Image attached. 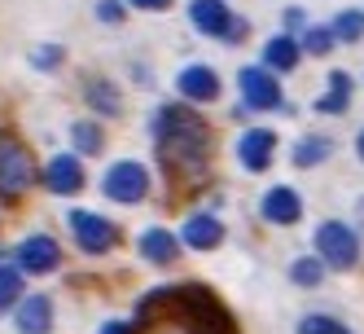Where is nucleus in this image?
Listing matches in <instances>:
<instances>
[{
  "label": "nucleus",
  "instance_id": "nucleus-1",
  "mask_svg": "<svg viewBox=\"0 0 364 334\" xmlns=\"http://www.w3.org/2000/svg\"><path fill=\"white\" fill-rule=\"evenodd\" d=\"M145 334H232L224 308L202 286H159L136 308Z\"/></svg>",
  "mask_w": 364,
  "mask_h": 334
},
{
  "label": "nucleus",
  "instance_id": "nucleus-2",
  "mask_svg": "<svg viewBox=\"0 0 364 334\" xmlns=\"http://www.w3.org/2000/svg\"><path fill=\"white\" fill-rule=\"evenodd\" d=\"M154 141H159V154L171 176H202L206 154H211V137H206V123L185 110V106H163L154 115Z\"/></svg>",
  "mask_w": 364,
  "mask_h": 334
},
{
  "label": "nucleus",
  "instance_id": "nucleus-3",
  "mask_svg": "<svg viewBox=\"0 0 364 334\" xmlns=\"http://www.w3.org/2000/svg\"><path fill=\"white\" fill-rule=\"evenodd\" d=\"M36 185V163H31V154L22 150L18 141L9 137H0V194H22V189H31Z\"/></svg>",
  "mask_w": 364,
  "mask_h": 334
},
{
  "label": "nucleus",
  "instance_id": "nucleus-4",
  "mask_svg": "<svg viewBox=\"0 0 364 334\" xmlns=\"http://www.w3.org/2000/svg\"><path fill=\"white\" fill-rule=\"evenodd\" d=\"M189 18H193V27H198L202 36H220V40H242V36H246V22L232 18L224 0H193V5H189Z\"/></svg>",
  "mask_w": 364,
  "mask_h": 334
},
{
  "label": "nucleus",
  "instance_id": "nucleus-5",
  "mask_svg": "<svg viewBox=\"0 0 364 334\" xmlns=\"http://www.w3.org/2000/svg\"><path fill=\"white\" fill-rule=\"evenodd\" d=\"M316 251H321V260L329 268H351L355 264V255H360V242L347 224H338V220H325L316 229Z\"/></svg>",
  "mask_w": 364,
  "mask_h": 334
},
{
  "label": "nucleus",
  "instance_id": "nucleus-6",
  "mask_svg": "<svg viewBox=\"0 0 364 334\" xmlns=\"http://www.w3.org/2000/svg\"><path fill=\"white\" fill-rule=\"evenodd\" d=\"M101 189H106L114 202H141L149 194V176H145L141 163H114L106 172V185H101Z\"/></svg>",
  "mask_w": 364,
  "mask_h": 334
},
{
  "label": "nucleus",
  "instance_id": "nucleus-7",
  "mask_svg": "<svg viewBox=\"0 0 364 334\" xmlns=\"http://www.w3.org/2000/svg\"><path fill=\"white\" fill-rule=\"evenodd\" d=\"M70 229H75V242H80L88 255H106L114 246V224L110 220H101L92 212H70Z\"/></svg>",
  "mask_w": 364,
  "mask_h": 334
},
{
  "label": "nucleus",
  "instance_id": "nucleus-8",
  "mask_svg": "<svg viewBox=\"0 0 364 334\" xmlns=\"http://www.w3.org/2000/svg\"><path fill=\"white\" fill-rule=\"evenodd\" d=\"M242 101L250 110H272V106H281V84L272 80L268 71H259V66H250V71H242Z\"/></svg>",
  "mask_w": 364,
  "mask_h": 334
},
{
  "label": "nucleus",
  "instance_id": "nucleus-9",
  "mask_svg": "<svg viewBox=\"0 0 364 334\" xmlns=\"http://www.w3.org/2000/svg\"><path fill=\"white\" fill-rule=\"evenodd\" d=\"M18 264L27 273H36V277H44V273H53L62 264V251H58V242L48 234H31L27 242L18 246Z\"/></svg>",
  "mask_w": 364,
  "mask_h": 334
},
{
  "label": "nucleus",
  "instance_id": "nucleus-10",
  "mask_svg": "<svg viewBox=\"0 0 364 334\" xmlns=\"http://www.w3.org/2000/svg\"><path fill=\"white\" fill-rule=\"evenodd\" d=\"M272 150H277V137L268 127H250V132H242V141H237V159H242L246 172H264L272 163Z\"/></svg>",
  "mask_w": 364,
  "mask_h": 334
},
{
  "label": "nucleus",
  "instance_id": "nucleus-11",
  "mask_svg": "<svg viewBox=\"0 0 364 334\" xmlns=\"http://www.w3.org/2000/svg\"><path fill=\"white\" fill-rule=\"evenodd\" d=\"M264 220H272V224H294L299 216H303V202H299V194L294 189H285V185H277V189H268L264 194Z\"/></svg>",
  "mask_w": 364,
  "mask_h": 334
},
{
  "label": "nucleus",
  "instance_id": "nucleus-12",
  "mask_svg": "<svg viewBox=\"0 0 364 334\" xmlns=\"http://www.w3.org/2000/svg\"><path fill=\"white\" fill-rule=\"evenodd\" d=\"M180 93H185L189 101H215L220 97V80H215V71L211 66H189V71H180Z\"/></svg>",
  "mask_w": 364,
  "mask_h": 334
},
{
  "label": "nucleus",
  "instance_id": "nucleus-13",
  "mask_svg": "<svg viewBox=\"0 0 364 334\" xmlns=\"http://www.w3.org/2000/svg\"><path fill=\"white\" fill-rule=\"evenodd\" d=\"M48 321H53V303H48V295H27L18 303V330L22 334H48Z\"/></svg>",
  "mask_w": 364,
  "mask_h": 334
},
{
  "label": "nucleus",
  "instance_id": "nucleus-14",
  "mask_svg": "<svg viewBox=\"0 0 364 334\" xmlns=\"http://www.w3.org/2000/svg\"><path fill=\"white\" fill-rule=\"evenodd\" d=\"M44 181H48V189H53V194H75V189H84V167L75 163L70 154H58V159L48 163Z\"/></svg>",
  "mask_w": 364,
  "mask_h": 334
},
{
  "label": "nucleus",
  "instance_id": "nucleus-15",
  "mask_svg": "<svg viewBox=\"0 0 364 334\" xmlns=\"http://www.w3.org/2000/svg\"><path fill=\"white\" fill-rule=\"evenodd\" d=\"M347 106H351V75L333 71V75H329V88L316 97V110H321V115H343Z\"/></svg>",
  "mask_w": 364,
  "mask_h": 334
},
{
  "label": "nucleus",
  "instance_id": "nucleus-16",
  "mask_svg": "<svg viewBox=\"0 0 364 334\" xmlns=\"http://www.w3.org/2000/svg\"><path fill=\"white\" fill-rule=\"evenodd\" d=\"M185 242H189L193 251H211V246L224 242V224H220L215 216H193V220L185 224Z\"/></svg>",
  "mask_w": 364,
  "mask_h": 334
},
{
  "label": "nucleus",
  "instance_id": "nucleus-17",
  "mask_svg": "<svg viewBox=\"0 0 364 334\" xmlns=\"http://www.w3.org/2000/svg\"><path fill=\"white\" fill-rule=\"evenodd\" d=\"M141 255H145V260H154V264H171L176 260V234H167V229H145V234H141Z\"/></svg>",
  "mask_w": 364,
  "mask_h": 334
},
{
  "label": "nucleus",
  "instance_id": "nucleus-18",
  "mask_svg": "<svg viewBox=\"0 0 364 334\" xmlns=\"http://www.w3.org/2000/svg\"><path fill=\"white\" fill-rule=\"evenodd\" d=\"M264 58H268V66H277V71H290V66L299 62V44H294L290 36H272L268 48H264Z\"/></svg>",
  "mask_w": 364,
  "mask_h": 334
},
{
  "label": "nucleus",
  "instance_id": "nucleus-19",
  "mask_svg": "<svg viewBox=\"0 0 364 334\" xmlns=\"http://www.w3.org/2000/svg\"><path fill=\"white\" fill-rule=\"evenodd\" d=\"M325 154H329V141H325V137H303L299 150H294V163H299V167H311V163H321Z\"/></svg>",
  "mask_w": 364,
  "mask_h": 334
},
{
  "label": "nucleus",
  "instance_id": "nucleus-20",
  "mask_svg": "<svg viewBox=\"0 0 364 334\" xmlns=\"http://www.w3.org/2000/svg\"><path fill=\"white\" fill-rule=\"evenodd\" d=\"M333 36L338 40H360L364 36V9H347V14H338V22H333Z\"/></svg>",
  "mask_w": 364,
  "mask_h": 334
},
{
  "label": "nucleus",
  "instance_id": "nucleus-21",
  "mask_svg": "<svg viewBox=\"0 0 364 334\" xmlns=\"http://www.w3.org/2000/svg\"><path fill=\"white\" fill-rule=\"evenodd\" d=\"M88 101H92L97 110H106V115H114V110H119V93H114L110 84H101V80H92V84H88Z\"/></svg>",
  "mask_w": 364,
  "mask_h": 334
},
{
  "label": "nucleus",
  "instance_id": "nucleus-22",
  "mask_svg": "<svg viewBox=\"0 0 364 334\" xmlns=\"http://www.w3.org/2000/svg\"><path fill=\"white\" fill-rule=\"evenodd\" d=\"M333 27H311L307 36H303V48H307V53H316V58H325L329 53V48H333Z\"/></svg>",
  "mask_w": 364,
  "mask_h": 334
},
{
  "label": "nucleus",
  "instance_id": "nucleus-23",
  "mask_svg": "<svg viewBox=\"0 0 364 334\" xmlns=\"http://www.w3.org/2000/svg\"><path fill=\"white\" fill-rule=\"evenodd\" d=\"M70 141L80 145L84 154H101V132H97V123H75V127H70Z\"/></svg>",
  "mask_w": 364,
  "mask_h": 334
},
{
  "label": "nucleus",
  "instance_id": "nucleus-24",
  "mask_svg": "<svg viewBox=\"0 0 364 334\" xmlns=\"http://www.w3.org/2000/svg\"><path fill=\"white\" fill-rule=\"evenodd\" d=\"M18 291H22L18 268H14V264H0V308H9V303L18 299Z\"/></svg>",
  "mask_w": 364,
  "mask_h": 334
},
{
  "label": "nucleus",
  "instance_id": "nucleus-25",
  "mask_svg": "<svg viewBox=\"0 0 364 334\" xmlns=\"http://www.w3.org/2000/svg\"><path fill=\"white\" fill-rule=\"evenodd\" d=\"M290 277L299 281V286H321V277H325V264L321 260H299L290 268Z\"/></svg>",
  "mask_w": 364,
  "mask_h": 334
},
{
  "label": "nucleus",
  "instance_id": "nucleus-26",
  "mask_svg": "<svg viewBox=\"0 0 364 334\" xmlns=\"http://www.w3.org/2000/svg\"><path fill=\"white\" fill-rule=\"evenodd\" d=\"M299 334H351L343 321H333V317H303Z\"/></svg>",
  "mask_w": 364,
  "mask_h": 334
},
{
  "label": "nucleus",
  "instance_id": "nucleus-27",
  "mask_svg": "<svg viewBox=\"0 0 364 334\" xmlns=\"http://www.w3.org/2000/svg\"><path fill=\"white\" fill-rule=\"evenodd\" d=\"M31 62H36V66H44V71H48V66H58V62H62V48H58V44H44V48H40V53H36V58H31Z\"/></svg>",
  "mask_w": 364,
  "mask_h": 334
},
{
  "label": "nucleus",
  "instance_id": "nucleus-28",
  "mask_svg": "<svg viewBox=\"0 0 364 334\" xmlns=\"http://www.w3.org/2000/svg\"><path fill=\"white\" fill-rule=\"evenodd\" d=\"M97 14H101V22H119V18H123V9L114 5V0H101V5H97Z\"/></svg>",
  "mask_w": 364,
  "mask_h": 334
},
{
  "label": "nucleus",
  "instance_id": "nucleus-29",
  "mask_svg": "<svg viewBox=\"0 0 364 334\" xmlns=\"http://www.w3.org/2000/svg\"><path fill=\"white\" fill-rule=\"evenodd\" d=\"M101 334H132V325H123V321H106V325H101Z\"/></svg>",
  "mask_w": 364,
  "mask_h": 334
},
{
  "label": "nucleus",
  "instance_id": "nucleus-30",
  "mask_svg": "<svg viewBox=\"0 0 364 334\" xmlns=\"http://www.w3.org/2000/svg\"><path fill=\"white\" fill-rule=\"evenodd\" d=\"M132 5H136V9H167L171 0H132Z\"/></svg>",
  "mask_w": 364,
  "mask_h": 334
},
{
  "label": "nucleus",
  "instance_id": "nucleus-31",
  "mask_svg": "<svg viewBox=\"0 0 364 334\" xmlns=\"http://www.w3.org/2000/svg\"><path fill=\"white\" fill-rule=\"evenodd\" d=\"M355 150H360V159H364V132H360V145H355Z\"/></svg>",
  "mask_w": 364,
  "mask_h": 334
}]
</instances>
